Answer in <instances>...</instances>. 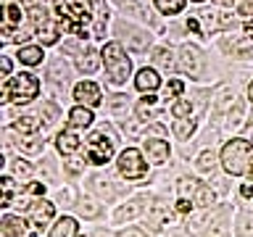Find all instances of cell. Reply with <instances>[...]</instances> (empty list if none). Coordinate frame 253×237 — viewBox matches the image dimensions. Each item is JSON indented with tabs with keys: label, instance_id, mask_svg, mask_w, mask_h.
I'll use <instances>...</instances> for the list:
<instances>
[{
	"label": "cell",
	"instance_id": "6da1fadb",
	"mask_svg": "<svg viewBox=\"0 0 253 237\" xmlns=\"http://www.w3.org/2000/svg\"><path fill=\"white\" fill-rule=\"evenodd\" d=\"M53 11L58 16V29L63 35L87 37L84 27L95 21L92 0H53Z\"/></svg>",
	"mask_w": 253,
	"mask_h": 237
},
{
	"label": "cell",
	"instance_id": "7a4b0ae2",
	"mask_svg": "<svg viewBox=\"0 0 253 237\" xmlns=\"http://www.w3.org/2000/svg\"><path fill=\"white\" fill-rule=\"evenodd\" d=\"M251 156H253V142L243 140V137H232L224 148H221V166H224L227 174L240 177V174H245L251 169L248 166Z\"/></svg>",
	"mask_w": 253,
	"mask_h": 237
},
{
	"label": "cell",
	"instance_id": "3957f363",
	"mask_svg": "<svg viewBox=\"0 0 253 237\" xmlns=\"http://www.w3.org/2000/svg\"><path fill=\"white\" fill-rule=\"evenodd\" d=\"M40 95V79L29 71H21V74L11 77L8 82L0 87V100L3 103H29Z\"/></svg>",
	"mask_w": 253,
	"mask_h": 237
},
{
	"label": "cell",
	"instance_id": "277c9868",
	"mask_svg": "<svg viewBox=\"0 0 253 237\" xmlns=\"http://www.w3.org/2000/svg\"><path fill=\"white\" fill-rule=\"evenodd\" d=\"M103 63H106V71H108V79L114 84H124L126 77L132 74V61L126 58L122 42H106L103 45Z\"/></svg>",
	"mask_w": 253,
	"mask_h": 237
},
{
	"label": "cell",
	"instance_id": "5b68a950",
	"mask_svg": "<svg viewBox=\"0 0 253 237\" xmlns=\"http://www.w3.org/2000/svg\"><path fill=\"white\" fill-rule=\"evenodd\" d=\"M111 156H114V132L103 126L100 132H92L87 137V163L103 166L111 161Z\"/></svg>",
	"mask_w": 253,
	"mask_h": 237
},
{
	"label": "cell",
	"instance_id": "8992f818",
	"mask_svg": "<svg viewBox=\"0 0 253 237\" xmlns=\"http://www.w3.org/2000/svg\"><path fill=\"white\" fill-rule=\"evenodd\" d=\"M119 174L126 179H142L148 174V163L142 161V153L137 148H126L122 156H119Z\"/></svg>",
	"mask_w": 253,
	"mask_h": 237
},
{
	"label": "cell",
	"instance_id": "52a82bcc",
	"mask_svg": "<svg viewBox=\"0 0 253 237\" xmlns=\"http://www.w3.org/2000/svg\"><path fill=\"white\" fill-rule=\"evenodd\" d=\"M179 69L190 74V79H201L203 74V55L195 45H182L179 50Z\"/></svg>",
	"mask_w": 253,
	"mask_h": 237
},
{
	"label": "cell",
	"instance_id": "ba28073f",
	"mask_svg": "<svg viewBox=\"0 0 253 237\" xmlns=\"http://www.w3.org/2000/svg\"><path fill=\"white\" fill-rule=\"evenodd\" d=\"M74 100L79 103V106H87V108H95L100 106L103 95H100V87L95 82H79L74 87Z\"/></svg>",
	"mask_w": 253,
	"mask_h": 237
},
{
	"label": "cell",
	"instance_id": "9c48e42d",
	"mask_svg": "<svg viewBox=\"0 0 253 237\" xmlns=\"http://www.w3.org/2000/svg\"><path fill=\"white\" fill-rule=\"evenodd\" d=\"M27 213H29V221H32V224L42 229L47 221L53 219L55 208H53L50 200H32V203H27Z\"/></svg>",
	"mask_w": 253,
	"mask_h": 237
},
{
	"label": "cell",
	"instance_id": "30bf717a",
	"mask_svg": "<svg viewBox=\"0 0 253 237\" xmlns=\"http://www.w3.org/2000/svg\"><path fill=\"white\" fill-rule=\"evenodd\" d=\"M13 27H21V5L3 3V40H13Z\"/></svg>",
	"mask_w": 253,
	"mask_h": 237
},
{
	"label": "cell",
	"instance_id": "8fae6325",
	"mask_svg": "<svg viewBox=\"0 0 253 237\" xmlns=\"http://www.w3.org/2000/svg\"><path fill=\"white\" fill-rule=\"evenodd\" d=\"M134 87H137L140 92H153L161 87V77H158L153 69H140L137 77H134Z\"/></svg>",
	"mask_w": 253,
	"mask_h": 237
},
{
	"label": "cell",
	"instance_id": "7c38bea8",
	"mask_svg": "<svg viewBox=\"0 0 253 237\" xmlns=\"http://www.w3.org/2000/svg\"><path fill=\"white\" fill-rule=\"evenodd\" d=\"M145 153H148V161L166 163L169 161V142L166 140H145Z\"/></svg>",
	"mask_w": 253,
	"mask_h": 237
},
{
	"label": "cell",
	"instance_id": "4fadbf2b",
	"mask_svg": "<svg viewBox=\"0 0 253 237\" xmlns=\"http://www.w3.org/2000/svg\"><path fill=\"white\" fill-rule=\"evenodd\" d=\"M92 111L87 106H77L69 111V129H84V126L92 124Z\"/></svg>",
	"mask_w": 253,
	"mask_h": 237
},
{
	"label": "cell",
	"instance_id": "5bb4252c",
	"mask_svg": "<svg viewBox=\"0 0 253 237\" xmlns=\"http://www.w3.org/2000/svg\"><path fill=\"white\" fill-rule=\"evenodd\" d=\"M55 145H58V153H63V156H71V153H77L79 150V145H82V142H79V137L74 134V129H63L58 137H55Z\"/></svg>",
	"mask_w": 253,
	"mask_h": 237
},
{
	"label": "cell",
	"instance_id": "9a60e30c",
	"mask_svg": "<svg viewBox=\"0 0 253 237\" xmlns=\"http://www.w3.org/2000/svg\"><path fill=\"white\" fill-rule=\"evenodd\" d=\"M0 229H3V235L8 237H24L27 235V221H24L21 216H3V221H0Z\"/></svg>",
	"mask_w": 253,
	"mask_h": 237
},
{
	"label": "cell",
	"instance_id": "2e32d148",
	"mask_svg": "<svg viewBox=\"0 0 253 237\" xmlns=\"http://www.w3.org/2000/svg\"><path fill=\"white\" fill-rule=\"evenodd\" d=\"M77 235H79V224H77V219H71V216L58 219L50 227V237H77Z\"/></svg>",
	"mask_w": 253,
	"mask_h": 237
},
{
	"label": "cell",
	"instance_id": "e0dca14e",
	"mask_svg": "<svg viewBox=\"0 0 253 237\" xmlns=\"http://www.w3.org/2000/svg\"><path fill=\"white\" fill-rule=\"evenodd\" d=\"M124 37H126V47L132 53H145L150 45V35L142 29H129V35H124Z\"/></svg>",
	"mask_w": 253,
	"mask_h": 237
},
{
	"label": "cell",
	"instance_id": "ac0fdd59",
	"mask_svg": "<svg viewBox=\"0 0 253 237\" xmlns=\"http://www.w3.org/2000/svg\"><path fill=\"white\" fill-rule=\"evenodd\" d=\"M103 61V55L100 53H95V50H84V53H79V58H77V69L79 71H84V74H92L95 69H98V63Z\"/></svg>",
	"mask_w": 253,
	"mask_h": 237
},
{
	"label": "cell",
	"instance_id": "d6986e66",
	"mask_svg": "<svg viewBox=\"0 0 253 237\" xmlns=\"http://www.w3.org/2000/svg\"><path fill=\"white\" fill-rule=\"evenodd\" d=\"M16 58H19L21 63H27V66H37V63H42V47H37V45H21Z\"/></svg>",
	"mask_w": 253,
	"mask_h": 237
},
{
	"label": "cell",
	"instance_id": "ffe728a7",
	"mask_svg": "<svg viewBox=\"0 0 253 237\" xmlns=\"http://www.w3.org/2000/svg\"><path fill=\"white\" fill-rule=\"evenodd\" d=\"M47 74H50V79H53V82L58 84V87H66V84H69V66H66V61H63V58L53 61Z\"/></svg>",
	"mask_w": 253,
	"mask_h": 237
},
{
	"label": "cell",
	"instance_id": "44dd1931",
	"mask_svg": "<svg viewBox=\"0 0 253 237\" xmlns=\"http://www.w3.org/2000/svg\"><path fill=\"white\" fill-rule=\"evenodd\" d=\"M13 129L21 132V134H35L40 129V118L37 116H21L13 121Z\"/></svg>",
	"mask_w": 253,
	"mask_h": 237
},
{
	"label": "cell",
	"instance_id": "7402d4cb",
	"mask_svg": "<svg viewBox=\"0 0 253 237\" xmlns=\"http://www.w3.org/2000/svg\"><path fill=\"white\" fill-rule=\"evenodd\" d=\"M153 63H156V66H161V69H166V71H174V69H177L171 50H166V47H158V50L153 53Z\"/></svg>",
	"mask_w": 253,
	"mask_h": 237
},
{
	"label": "cell",
	"instance_id": "603a6c76",
	"mask_svg": "<svg viewBox=\"0 0 253 237\" xmlns=\"http://www.w3.org/2000/svg\"><path fill=\"white\" fill-rule=\"evenodd\" d=\"M171 132L177 134V140H187L190 134L195 132V121H193V118H177L174 126H171Z\"/></svg>",
	"mask_w": 253,
	"mask_h": 237
},
{
	"label": "cell",
	"instance_id": "cb8c5ba5",
	"mask_svg": "<svg viewBox=\"0 0 253 237\" xmlns=\"http://www.w3.org/2000/svg\"><path fill=\"white\" fill-rule=\"evenodd\" d=\"M232 103H235V92L229 90V87H221V90L216 92V100H213V111H216V114H221V111L229 108Z\"/></svg>",
	"mask_w": 253,
	"mask_h": 237
},
{
	"label": "cell",
	"instance_id": "d4e9b609",
	"mask_svg": "<svg viewBox=\"0 0 253 237\" xmlns=\"http://www.w3.org/2000/svg\"><path fill=\"white\" fill-rule=\"evenodd\" d=\"M156 8L166 16H174L185 8V0H156Z\"/></svg>",
	"mask_w": 253,
	"mask_h": 237
},
{
	"label": "cell",
	"instance_id": "484cf974",
	"mask_svg": "<svg viewBox=\"0 0 253 237\" xmlns=\"http://www.w3.org/2000/svg\"><path fill=\"white\" fill-rule=\"evenodd\" d=\"M140 211H142V200H134L132 205H122V208L116 211V221H129V219L137 216Z\"/></svg>",
	"mask_w": 253,
	"mask_h": 237
},
{
	"label": "cell",
	"instance_id": "4316f807",
	"mask_svg": "<svg viewBox=\"0 0 253 237\" xmlns=\"http://www.w3.org/2000/svg\"><path fill=\"white\" fill-rule=\"evenodd\" d=\"M237 235L253 237V216L251 213H240V216H237Z\"/></svg>",
	"mask_w": 253,
	"mask_h": 237
},
{
	"label": "cell",
	"instance_id": "83f0119b",
	"mask_svg": "<svg viewBox=\"0 0 253 237\" xmlns=\"http://www.w3.org/2000/svg\"><path fill=\"white\" fill-rule=\"evenodd\" d=\"M122 8L129 16H134V19H148V11L137 3V0H122Z\"/></svg>",
	"mask_w": 253,
	"mask_h": 237
},
{
	"label": "cell",
	"instance_id": "f1b7e54d",
	"mask_svg": "<svg viewBox=\"0 0 253 237\" xmlns=\"http://www.w3.org/2000/svg\"><path fill=\"white\" fill-rule=\"evenodd\" d=\"M0 187H3L0 205H3V208H8V205H11V195H13V179H11V177H0Z\"/></svg>",
	"mask_w": 253,
	"mask_h": 237
},
{
	"label": "cell",
	"instance_id": "f546056e",
	"mask_svg": "<svg viewBox=\"0 0 253 237\" xmlns=\"http://www.w3.org/2000/svg\"><path fill=\"white\" fill-rule=\"evenodd\" d=\"M16 148H19L21 153H40V150L45 148V140H19Z\"/></svg>",
	"mask_w": 253,
	"mask_h": 237
},
{
	"label": "cell",
	"instance_id": "4dcf8cb0",
	"mask_svg": "<svg viewBox=\"0 0 253 237\" xmlns=\"http://www.w3.org/2000/svg\"><path fill=\"white\" fill-rule=\"evenodd\" d=\"M193 203H195V205H211V203H213V193H211V187H206V185L198 187V193L193 195Z\"/></svg>",
	"mask_w": 253,
	"mask_h": 237
},
{
	"label": "cell",
	"instance_id": "1f68e13d",
	"mask_svg": "<svg viewBox=\"0 0 253 237\" xmlns=\"http://www.w3.org/2000/svg\"><path fill=\"white\" fill-rule=\"evenodd\" d=\"M171 114H174V118H187L190 114H193V103L190 100H177L171 106Z\"/></svg>",
	"mask_w": 253,
	"mask_h": 237
},
{
	"label": "cell",
	"instance_id": "d6a6232c",
	"mask_svg": "<svg viewBox=\"0 0 253 237\" xmlns=\"http://www.w3.org/2000/svg\"><path fill=\"white\" fill-rule=\"evenodd\" d=\"M213 163H216V156H213V150H203V153L198 156V169H201V171H211Z\"/></svg>",
	"mask_w": 253,
	"mask_h": 237
},
{
	"label": "cell",
	"instance_id": "836d02e7",
	"mask_svg": "<svg viewBox=\"0 0 253 237\" xmlns=\"http://www.w3.org/2000/svg\"><path fill=\"white\" fill-rule=\"evenodd\" d=\"M108 106H111L114 114H126V98L124 95H114V98L108 100Z\"/></svg>",
	"mask_w": 253,
	"mask_h": 237
},
{
	"label": "cell",
	"instance_id": "e575fe53",
	"mask_svg": "<svg viewBox=\"0 0 253 237\" xmlns=\"http://www.w3.org/2000/svg\"><path fill=\"white\" fill-rule=\"evenodd\" d=\"M42 118H45V124H53L55 118H58V106H55V103H45L42 106Z\"/></svg>",
	"mask_w": 253,
	"mask_h": 237
},
{
	"label": "cell",
	"instance_id": "d590c367",
	"mask_svg": "<svg viewBox=\"0 0 253 237\" xmlns=\"http://www.w3.org/2000/svg\"><path fill=\"white\" fill-rule=\"evenodd\" d=\"M79 213L87 219H92V216H98L100 213V205L98 203H79Z\"/></svg>",
	"mask_w": 253,
	"mask_h": 237
},
{
	"label": "cell",
	"instance_id": "8d00e7d4",
	"mask_svg": "<svg viewBox=\"0 0 253 237\" xmlns=\"http://www.w3.org/2000/svg\"><path fill=\"white\" fill-rule=\"evenodd\" d=\"M219 27H221V29H235V16L219 13Z\"/></svg>",
	"mask_w": 253,
	"mask_h": 237
},
{
	"label": "cell",
	"instance_id": "74e56055",
	"mask_svg": "<svg viewBox=\"0 0 253 237\" xmlns=\"http://www.w3.org/2000/svg\"><path fill=\"white\" fill-rule=\"evenodd\" d=\"M137 116H140V118H150V116H153V111H150V103L140 100V106H137Z\"/></svg>",
	"mask_w": 253,
	"mask_h": 237
},
{
	"label": "cell",
	"instance_id": "f35d334b",
	"mask_svg": "<svg viewBox=\"0 0 253 237\" xmlns=\"http://www.w3.org/2000/svg\"><path fill=\"white\" fill-rule=\"evenodd\" d=\"M13 171L19 174V177H21V174L27 177V174H32V166H29V163H24V161H16V163H13Z\"/></svg>",
	"mask_w": 253,
	"mask_h": 237
},
{
	"label": "cell",
	"instance_id": "ab89813d",
	"mask_svg": "<svg viewBox=\"0 0 253 237\" xmlns=\"http://www.w3.org/2000/svg\"><path fill=\"white\" fill-rule=\"evenodd\" d=\"M182 90H185V84L179 82V79H171L169 82V95L174 98V95H182Z\"/></svg>",
	"mask_w": 253,
	"mask_h": 237
},
{
	"label": "cell",
	"instance_id": "60d3db41",
	"mask_svg": "<svg viewBox=\"0 0 253 237\" xmlns=\"http://www.w3.org/2000/svg\"><path fill=\"white\" fill-rule=\"evenodd\" d=\"M237 13L240 16H253V0H243L240 8H237Z\"/></svg>",
	"mask_w": 253,
	"mask_h": 237
},
{
	"label": "cell",
	"instance_id": "b9f144b4",
	"mask_svg": "<svg viewBox=\"0 0 253 237\" xmlns=\"http://www.w3.org/2000/svg\"><path fill=\"white\" fill-rule=\"evenodd\" d=\"M177 211L179 213H190V211H193V203H190L187 198H179V200H177Z\"/></svg>",
	"mask_w": 253,
	"mask_h": 237
},
{
	"label": "cell",
	"instance_id": "7bdbcfd3",
	"mask_svg": "<svg viewBox=\"0 0 253 237\" xmlns=\"http://www.w3.org/2000/svg\"><path fill=\"white\" fill-rule=\"evenodd\" d=\"M119 237H150V235H145L142 229H124V232L119 235Z\"/></svg>",
	"mask_w": 253,
	"mask_h": 237
},
{
	"label": "cell",
	"instance_id": "ee69618b",
	"mask_svg": "<svg viewBox=\"0 0 253 237\" xmlns=\"http://www.w3.org/2000/svg\"><path fill=\"white\" fill-rule=\"evenodd\" d=\"M0 71H3V77L11 74V58H5V55L0 58Z\"/></svg>",
	"mask_w": 253,
	"mask_h": 237
},
{
	"label": "cell",
	"instance_id": "f6af8a7d",
	"mask_svg": "<svg viewBox=\"0 0 253 237\" xmlns=\"http://www.w3.org/2000/svg\"><path fill=\"white\" fill-rule=\"evenodd\" d=\"M66 169H69V174H79L82 171V163H77L74 158H71V161H66Z\"/></svg>",
	"mask_w": 253,
	"mask_h": 237
},
{
	"label": "cell",
	"instance_id": "bcb514c9",
	"mask_svg": "<svg viewBox=\"0 0 253 237\" xmlns=\"http://www.w3.org/2000/svg\"><path fill=\"white\" fill-rule=\"evenodd\" d=\"M187 29L190 32H201V21H198V19H187Z\"/></svg>",
	"mask_w": 253,
	"mask_h": 237
},
{
	"label": "cell",
	"instance_id": "7dc6e473",
	"mask_svg": "<svg viewBox=\"0 0 253 237\" xmlns=\"http://www.w3.org/2000/svg\"><path fill=\"white\" fill-rule=\"evenodd\" d=\"M245 37H248L251 42H253V19H248V21H245Z\"/></svg>",
	"mask_w": 253,
	"mask_h": 237
},
{
	"label": "cell",
	"instance_id": "c3c4849f",
	"mask_svg": "<svg viewBox=\"0 0 253 237\" xmlns=\"http://www.w3.org/2000/svg\"><path fill=\"white\" fill-rule=\"evenodd\" d=\"M240 195H243V198H251V195H253V187H251V185H243V187H240Z\"/></svg>",
	"mask_w": 253,
	"mask_h": 237
},
{
	"label": "cell",
	"instance_id": "681fc988",
	"mask_svg": "<svg viewBox=\"0 0 253 237\" xmlns=\"http://www.w3.org/2000/svg\"><path fill=\"white\" fill-rule=\"evenodd\" d=\"M248 100H251V103H253V82H251V84H248Z\"/></svg>",
	"mask_w": 253,
	"mask_h": 237
},
{
	"label": "cell",
	"instance_id": "f907efd6",
	"mask_svg": "<svg viewBox=\"0 0 253 237\" xmlns=\"http://www.w3.org/2000/svg\"><path fill=\"white\" fill-rule=\"evenodd\" d=\"M216 3H219V5H232L235 0H216Z\"/></svg>",
	"mask_w": 253,
	"mask_h": 237
},
{
	"label": "cell",
	"instance_id": "816d5d0a",
	"mask_svg": "<svg viewBox=\"0 0 253 237\" xmlns=\"http://www.w3.org/2000/svg\"><path fill=\"white\" fill-rule=\"evenodd\" d=\"M248 177H251V182H253V161H251V169H248Z\"/></svg>",
	"mask_w": 253,
	"mask_h": 237
},
{
	"label": "cell",
	"instance_id": "f5cc1de1",
	"mask_svg": "<svg viewBox=\"0 0 253 237\" xmlns=\"http://www.w3.org/2000/svg\"><path fill=\"white\" fill-rule=\"evenodd\" d=\"M193 3H203V0H193Z\"/></svg>",
	"mask_w": 253,
	"mask_h": 237
}]
</instances>
